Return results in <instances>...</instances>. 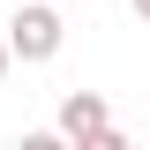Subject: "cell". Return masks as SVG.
Wrapping results in <instances>:
<instances>
[{
    "mask_svg": "<svg viewBox=\"0 0 150 150\" xmlns=\"http://www.w3.org/2000/svg\"><path fill=\"white\" fill-rule=\"evenodd\" d=\"M8 68H15V53H8V38H0V75H8Z\"/></svg>",
    "mask_w": 150,
    "mask_h": 150,
    "instance_id": "3",
    "label": "cell"
},
{
    "mask_svg": "<svg viewBox=\"0 0 150 150\" xmlns=\"http://www.w3.org/2000/svg\"><path fill=\"white\" fill-rule=\"evenodd\" d=\"M53 135H60V143H83V150H120V143H128V135L112 128V112H105L98 90H68V98H60Z\"/></svg>",
    "mask_w": 150,
    "mask_h": 150,
    "instance_id": "2",
    "label": "cell"
},
{
    "mask_svg": "<svg viewBox=\"0 0 150 150\" xmlns=\"http://www.w3.org/2000/svg\"><path fill=\"white\" fill-rule=\"evenodd\" d=\"M128 8H135V15H143V23H150V0H128Z\"/></svg>",
    "mask_w": 150,
    "mask_h": 150,
    "instance_id": "4",
    "label": "cell"
},
{
    "mask_svg": "<svg viewBox=\"0 0 150 150\" xmlns=\"http://www.w3.org/2000/svg\"><path fill=\"white\" fill-rule=\"evenodd\" d=\"M60 45H68V23H60L53 0H30V8H15V15H8V53H15L23 68L60 60Z\"/></svg>",
    "mask_w": 150,
    "mask_h": 150,
    "instance_id": "1",
    "label": "cell"
}]
</instances>
